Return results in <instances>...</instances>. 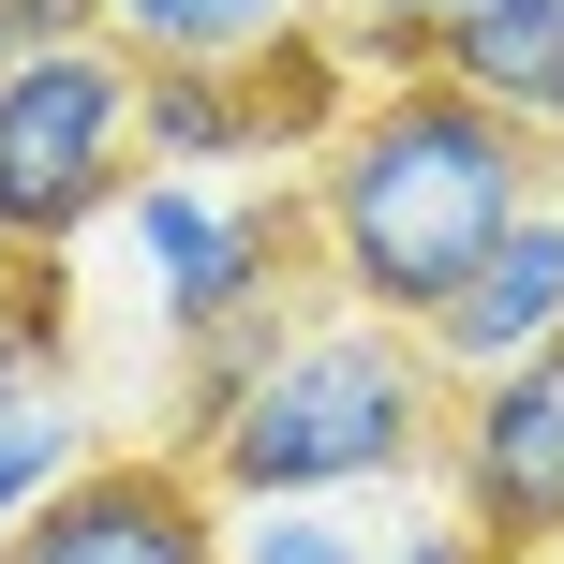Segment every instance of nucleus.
<instances>
[{
    "mask_svg": "<svg viewBox=\"0 0 564 564\" xmlns=\"http://www.w3.org/2000/svg\"><path fill=\"white\" fill-rule=\"evenodd\" d=\"M431 476H446V520L476 550H564V341H535L506 371H460Z\"/></svg>",
    "mask_w": 564,
    "mask_h": 564,
    "instance_id": "5",
    "label": "nucleus"
},
{
    "mask_svg": "<svg viewBox=\"0 0 564 564\" xmlns=\"http://www.w3.org/2000/svg\"><path fill=\"white\" fill-rule=\"evenodd\" d=\"M387 564H490V550L460 535V520H401V550H387Z\"/></svg>",
    "mask_w": 564,
    "mask_h": 564,
    "instance_id": "14",
    "label": "nucleus"
},
{
    "mask_svg": "<svg viewBox=\"0 0 564 564\" xmlns=\"http://www.w3.org/2000/svg\"><path fill=\"white\" fill-rule=\"evenodd\" d=\"M416 341H431V371H446V387H460V371L535 357V341H564V194H535V208H520V224L476 253V282H460V297L431 312Z\"/></svg>",
    "mask_w": 564,
    "mask_h": 564,
    "instance_id": "7",
    "label": "nucleus"
},
{
    "mask_svg": "<svg viewBox=\"0 0 564 564\" xmlns=\"http://www.w3.org/2000/svg\"><path fill=\"white\" fill-rule=\"evenodd\" d=\"M0 564H224V490L178 446H89L0 535Z\"/></svg>",
    "mask_w": 564,
    "mask_h": 564,
    "instance_id": "6",
    "label": "nucleus"
},
{
    "mask_svg": "<svg viewBox=\"0 0 564 564\" xmlns=\"http://www.w3.org/2000/svg\"><path fill=\"white\" fill-rule=\"evenodd\" d=\"M431 75L476 89L490 119H520L535 149H564V0H476V15H446Z\"/></svg>",
    "mask_w": 564,
    "mask_h": 564,
    "instance_id": "8",
    "label": "nucleus"
},
{
    "mask_svg": "<svg viewBox=\"0 0 564 564\" xmlns=\"http://www.w3.org/2000/svg\"><path fill=\"white\" fill-rule=\"evenodd\" d=\"M224 564H371V550L327 506H224Z\"/></svg>",
    "mask_w": 564,
    "mask_h": 564,
    "instance_id": "12",
    "label": "nucleus"
},
{
    "mask_svg": "<svg viewBox=\"0 0 564 564\" xmlns=\"http://www.w3.org/2000/svg\"><path fill=\"white\" fill-rule=\"evenodd\" d=\"M75 460H89V431H75V401H59L45 371H15V357H0V535H15V520L45 506V490L75 476Z\"/></svg>",
    "mask_w": 564,
    "mask_h": 564,
    "instance_id": "11",
    "label": "nucleus"
},
{
    "mask_svg": "<svg viewBox=\"0 0 564 564\" xmlns=\"http://www.w3.org/2000/svg\"><path fill=\"white\" fill-rule=\"evenodd\" d=\"M45 45H105V0H0V59H45Z\"/></svg>",
    "mask_w": 564,
    "mask_h": 564,
    "instance_id": "13",
    "label": "nucleus"
},
{
    "mask_svg": "<svg viewBox=\"0 0 564 564\" xmlns=\"http://www.w3.org/2000/svg\"><path fill=\"white\" fill-rule=\"evenodd\" d=\"M134 164H164V178L268 164L253 105H238V59H134Z\"/></svg>",
    "mask_w": 564,
    "mask_h": 564,
    "instance_id": "9",
    "label": "nucleus"
},
{
    "mask_svg": "<svg viewBox=\"0 0 564 564\" xmlns=\"http://www.w3.org/2000/svg\"><path fill=\"white\" fill-rule=\"evenodd\" d=\"M535 194H550V149L520 134V119H490L476 89H446V75L357 89V119L312 149V253H327V297L371 312V327H431Z\"/></svg>",
    "mask_w": 564,
    "mask_h": 564,
    "instance_id": "1",
    "label": "nucleus"
},
{
    "mask_svg": "<svg viewBox=\"0 0 564 564\" xmlns=\"http://www.w3.org/2000/svg\"><path fill=\"white\" fill-rule=\"evenodd\" d=\"M149 253V297H164V341H224V327H297L327 297V253H312V194H224V178H164L149 164L119 194Z\"/></svg>",
    "mask_w": 564,
    "mask_h": 564,
    "instance_id": "3",
    "label": "nucleus"
},
{
    "mask_svg": "<svg viewBox=\"0 0 564 564\" xmlns=\"http://www.w3.org/2000/svg\"><path fill=\"white\" fill-rule=\"evenodd\" d=\"M134 45L0 59V253H59L134 194Z\"/></svg>",
    "mask_w": 564,
    "mask_h": 564,
    "instance_id": "4",
    "label": "nucleus"
},
{
    "mask_svg": "<svg viewBox=\"0 0 564 564\" xmlns=\"http://www.w3.org/2000/svg\"><path fill=\"white\" fill-rule=\"evenodd\" d=\"M312 0H105V45H134V59H253Z\"/></svg>",
    "mask_w": 564,
    "mask_h": 564,
    "instance_id": "10",
    "label": "nucleus"
},
{
    "mask_svg": "<svg viewBox=\"0 0 564 564\" xmlns=\"http://www.w3.org/2000/svg\"><path fill=\"white\" fill-rule=\"evenodd\" d=\"M550 564H564V550H550Z\"/></svg>",
    "mask_w": 564,
    "mask_h": 564,
    "instance_id": "17",
    "label": "nucleus"
},
{
    "mask_svg": "<svg viewBox=\"0 0 564 564\" xmlns=\"http://www.w3.org/2000/svg\"><path fill=\"white\" fill-rule=\"evenodd\" d=\"M490 564H550V550H490Z\"/></svg>",
    "mask_w": 564,
    "mask_h": 564,
    "instance_id": "16",
    "label": "nucleus"
},
{
    "mask_svg": "<svg viewBox=\"0 0 564 564\" xmlns=\"http://www.w3.org/2000/svg\"><path fill=\"white\" fill-rule=\"evenodd\" d=\"M357 15H401V30H446V15H476V0H357Z\"/></svg>",
    "mask_w": 564,
    "mask_h": 564,
    "instance_id": "15",
    "label": "nucleus"
},
{
    "mask_svg": "<svg viewBox=\"0 0 564 564\" xmlns=\"http://www.w3.org/2000/svg\"><path fill=\"white\" fill-rule=\"evenodd\" d=\"M431 446H446V371H431V341L312 297L297 327L238 371V401L208 416L194 476L224 490V506H341V490L431 476Z\"/></svg>",
    "mask_w": 564,
    "mask_h": 564,
    "instance_id": "2",
    "label": "nucleus"
}]
</instances>
